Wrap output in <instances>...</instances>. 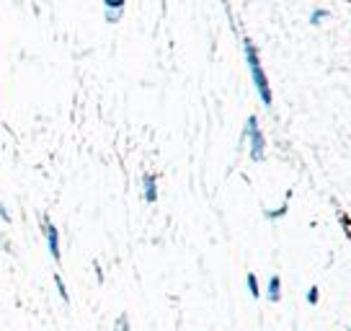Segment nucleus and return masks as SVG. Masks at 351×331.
I'll use <instances>...</instances> for the list:
<instances>
[{
  "label": "nucleus",
  "instance_id": "1",
  "mask_svg": "<svg viewBox=\"0 0 351 331\" xmlns=\"http://www.w3.org/2000/svg\"><path fill=\"white\" fill-rule=\"evenodd\" d=\"M243 52H245V62H248V70H251L253 86L258 91V99L263 101V106H271L274 104V93H271V86H269V78L263 73L261 57H258V49L251 39H243Z\"/></svg>",
  "mask_w": 351,
  "mask_h": 331
},
{
  "label": "nucleus",
  "instance_id": "2",
  "mask_svg": "<svg viewBox=\"0 0 351 331\" xmlns=\"http://www.w3.org/2000/svg\"><path fill=\"white\" fill-rule=\"evenodd\" d=\"M243 140H251V161L253 163H261L266 158V140H263V133L258 130V119L256 117H248L245 119V127H243L241 143Z\"/></svg>",
  "mask_w": 351,
  "mask_h": 331
},
{
  "label": "nucleus",
  "instance_id": "3",
  "mask_svg": "<svg viewBox=\"0 0 351 331\" xmlns=\"http://www.w3.org/2000/svg\"><path fill=\"white\" fill-rule=\"evenodd\" d=\"M44 241H47V251L49 256L55 259L57 264L62 262V249H60V231H57V225L49 218H44Z\"/></svg>",
  "mask_w": 351,
  "mask_h": 331
},
{
  "label": "nucleus",
  "instance_id": "4",
  "mask_svg": "<svg viewBox=\"0 0 351 331\" xmlns=\"http://www.w3.org/2000/svg\"><path fill=\"white\" fill-rule=\"evenodd\" d=\"M143 199L147 205H155L158 202V179L153 174H145L143 176Z\"/></svg>",
  "mask_w": 351,
  "mask_h": 331
},
{
  "label": "nucleus",
  "instance_id": "5",
  "mask_svg": "<svg viewBox=\"0 0 351 331\" xmlns=\"http://www.w3.org/2000/svg\"><path fill=\"white\" fill-rule=\"evenodd\" d=\"M104 13H106V21L117 23L124 13V0H106L104 3Z\"/></svg>",
  "mask_w": 351,
  "mask_h": 331
},
{
  "label": "nucleus",
  "instance_id": "6",
  "mask_svg": "<svg viewBox=\"0 0 351 331\" xmlns=\"http://www.w3.org/2000/svg\"><path fill=\"white\" fill-rule=\"evenodd\" d=\"M279 298H282V279L271 275L269 277V285H266V300L269 303H279Z\"/></svg>",
  "mask_w": 351,
  "mask_h": 331
},
{
  "label": "nucleus",
  "instance_id": "7",
  "mask_svg": "<svg viewBox=\"0 0 351 331\" xmlns=\"http://www.w3.org/2000/svg\"><path fill=\"white\" fill-rule=\"evenodd\" d=\"M55 287H57V293H60V298H62V303H70V293H67V285H65V279H62V275H55Z\"/></svg>",
  "mask_w": 351,
  "mask_h": 331
},
{
  "label": "nucleus",
  "instance_id": "8",
  "mask_svg": "<svg viewBox=\"0 0 351 331\" xmlns=\"http://www.w3.org/2000/svg\"><path fill=\"white\" fill-rule=\"evenodd\" d=\"M245 282H248V293H251L253 298H258V295H261V287H258V279H256V275H248L245 277Z\"/></svg>",
  "mask_w": 351,
  "mask_h": 331
},
{
  "label": "nucleus",
  "instance_id": "9",
  "mask_svg": "<svg viewBox=\"0 0 351 331\" xmlns=\"http://www.w3.org/2000/svg\"><path fill=\"white\" fill-rule=\"evenodd\" d=\"M114 331H132V326H130V316H127V313H121L119 319L114 321Z\"/></svg>",
  "mask_w": 351,
  "mask_h": 331
},
{
  "label": "nucleus",
  "instance_id": "10",
  "mask_svg": "<svg viewBox=\"0 0 351 331\" xmlns=\"http://www.w3.org/2000/svg\"><path fill=\"white\" fill-rule=\"evenodd\" d=\"M287 210H289L287 205H282L279 210H266V218H269V220H279V218H285L287 215Z\"/></svg>",
  "mask_w": 351,
  "mask_h": 331
},
{
  "label": "nucleus",
  "instance_id": "11",
  "mask_svg": "<svg viewBox=\"0 0 351 331\" xmlns=\"http://www.w3.org/2000/svg\"><path fill=\"white\" fill-rule=\"evenodd\" d=\"M0 220L3 222H11V212H8V207L0 202Z\"/></svg>",
  "mask_w": 351,
  "mask_h": 331
},
{
  "label": "nucleus",
  "instance_id": "12",
  "mask_svg": "<svg viewBox=\"0 0 351 331\" xmlns=\"http://www.w3.org/2000/svg\"><path fill=\"white\" fill-rule=\"evenodd\" d=\"M307 303H318V287H310V293H307Z\"/></svg>",
  "mask_w": 351,
  "mask_h": 331
},
{
  "label": "nucleus",
  "instance_id": "13",
  "mask_svg": "<svg viewBox=\"0 0 351 331\" xmlns=\"http://www.w3.org/2000/svg\"><path fill=\"white\" fill-rule=\"evenodd\" d=\"M323 19H326V11H315V13H313V19H310V23L315 26V23H320Z\"/></svg>",
  "mask_w": 351,
  "mask_h": 331
}]
</instances>
